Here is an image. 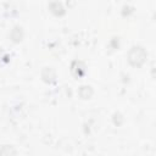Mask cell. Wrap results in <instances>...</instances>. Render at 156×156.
<instances>
[{"instance_id":"6da1fadb","label":"cell","mask_w":156,"mask_h":156,"mask_svg":"<svg viewBox=\"0 0 156 156\" xmlns=\"http://www.w3.org/2000/svg\"><path fill=\"white\" fill-rule=\"evenodd\" d=\"M146 58V52L140 46H134L128 54V60L133 66H141Z\"/></svg>"},{"instance_id":"7a4b0ae2","label":"cell","mask_w":156,"mask_h":156,"mask_svg":"<svg viewBox=\"0 0 156 156\" xmlns=\"http://www.w3.org/2000/svg\"><path fill=\"white\" fill-rule=\"evenodd\" d=\"M41 76H43V78H44L45 82L51 83V82L55 80V71H54L52 68H50V67H45V68L43 69Z\"/></svg>"},{"instance_id":"3957f363","label":"cell","mask_w":156,"mask_h":156,"mask_svg":"<svg viewBox=\"0 0 156 156\" xmlns=\"http://www.w3.org/2000/svg\"><path fill=\"white\" fill-rule=\"evenodd\" d=\"M78 93H79V96L82 99H89L93 95V89L89 85H83V87H80Z\"/></svg>"},{"instance_id":"277c9868","label":"cell","mask_w":156,"mask_h":156,"mask_svg":"<svg viewBox=\"0 0 156 156\" xmlns=\"http://www.w3.org/2000/svg\"><path fill=\"white\" fill-rule=\"evenodd\" d=\"M50 10H51V12L55 13L56 16H61V15L65 13V10H63L62 5H61L60 2H57V1H55V2H52V4L50 5Z\"/></svg>"},{"instance_id":"5b68a950","label":"cell","mask_w":156,"mask_h":156,"mask_svg":"<svg viewBox=\"0 0 156 156\" xmlns=\"http://www.w3.org/2000/svg\"><path fill=\"white\" fill-rule=\"evenodd\" d=\"M22 35H23L22 29L20 27H15L13 30H12V33H11V38L13 39V41H20L22 39Z\"/></svg>"},{"instance_id":"8992f818","label":"cell","mask_w":156,"mask_h":156,"mask_svg":"<svg viewBox=\"0 0 156 156\" xmlns=\"http://www.w3.org/2000/svg\"><path fill=\"white\" fill-rule=\"evenodd\" d=\"M10 154H16V150L12 149L11 146H2V149L0 150V155H10Z\"/></svg>"}]
</instances>
